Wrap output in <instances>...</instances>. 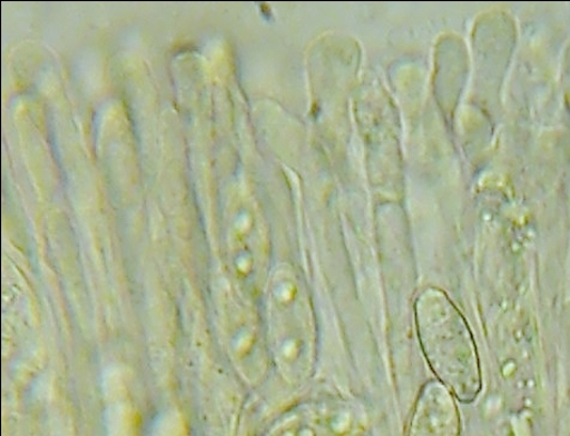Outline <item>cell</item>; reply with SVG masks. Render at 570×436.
<instances>
[{"label": "cell", "mask_w": 570, "mask_h": 436, "mask_svg": "<svg viewBox=\"0 0 570 436\" xmlns=\"http://www.w3.org/2000/svg\"><path fill=\"white\" fill-rule=\"evenodd\" d=\"M268 323L282 377L293 385L307 382L316 360V321L311 296L294 276L276 279L268 294Z\"/></svg>", "instance_id": "6da1fadb"}, {"label": "cell", "mask_w": 570, "mask_h": 436, "mask_svg": "<svg viewBox=\"0 0 570 436\" xmlns=\"http://www.w3.org/2000/svg\"><path fill=\"white\" fill-rule=\"evenodd\" d=\"M415 323L426 361L442 380L463 394L472 384L471 355L461 320L445 296L432 289L421 294Z\"/></svg>", "instance_id": "7a4b0ae2"}, {"label": "cell", "mask_w": 570, "mask_h": 436, "mask_svg": "<svg viewBox=\"0 0 570 436\" xmlns=\"http://www.w3.org/2000/svg\"><path fill=\"white\" fill-rule=\"evenodd\" d=\"M360 416L351 404L320 402L301 405L281 427L279 436H353Z\"/></svg>", "instance_id": "3957f363"}, {"label": "cell", "mask_w": 570, "mask_h": 436, "mask_svg": "<svg viewBox=\"0 0 570 436\" xmlns=\"http://www.w3.org/2000/svg\"><path fill=\"white\" fill-rule=\"evenodd\" d=\"M406 436H458V419L445 389L430 383L422 389Z\"/></svg>", "instance_id": "277c9868"}]
</instances>
